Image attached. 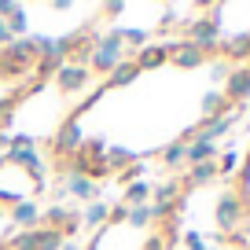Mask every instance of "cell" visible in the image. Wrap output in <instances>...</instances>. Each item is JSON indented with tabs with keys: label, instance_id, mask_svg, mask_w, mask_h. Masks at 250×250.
<instances>
[{
	"label": "cell",
	"instance_id": "6da1fadb",
	"mask_svg": "<svg viewBox=\"0 0 250 250\" xmlns=\"http://www.w3.org/2000/svg\"><path fill=\"white\" fill-rule=\"evenodd\" d=\"M122 52H125L122 30L92 33V66H88V70H96V74H114L118 66H122Z\"/></svg>",
	"mask_w": 250,
	"mask_h": 250
},
{
	"label": "cell",
	"instance_id": "7a4b0ae2",
	"mask_svg": "<svg viewBox=\"0 0 250 250\" xmlns=\"http://www.w3.org/2000/svg\"><path fill=\"white\" fill-rule=\"evenodd\" d=\"M243 217H247V206H243V195L239 191H225L217 203V228L221 232H239L243 228Z\"/></svg>",
	"mask_w": 250,
	"mask_h": 250
},
{
	"label": "cell",
	"instance_id": "3957f363",
	"mask_svg": "<svg viewBox=\"0 0 250 250\" xmlns=\"http://www.w3.org/2000/svg\"><path fill=\"white\" fill-rule=\"evenodd\" d=\"M188 33H191L188 41H191L203 55H206V52H210V55L217 52V44H221V26H217V19H199V22L188 26Z\"/></svg>",
	"mask_w": 250,
	"mask_h": 250
},
{
	"label": "cell",
	"instance_id": "277c9868",
	"mask_svg": "<svg viewBox=\"0 0 250 250\" xmlns=\"http://www.w3.org/2000/svg\"><path fill=\"white\" fill-rule=\"evenodd\" d=\"M0 62H11V66H30V62H37V37H15L8 48H4V55H0Z\"/></svg>",
	"mask_w": 250,
	"mask_h": 250
},
{
	"label": "cell",
	"instance_id": "5b68a950",
	"mask_svg": "<svg viewBox=\"0 0 250 250\" xmlns=\"http://www.w3.org/2000/svg\"><path fill=\"white\" fill-rule=\"evenodd\" d=\"M88 81H92V70L81 66V62H62L59 70H55V85H59L62 92H81Z\"/></svg>",
	"mask_w": 250,
	"mask_h": 250
},
{
	"label": "cell",
	"instance_id": "8992f818",
	"mask_svg": "<svg viewBox=\"0 0 250 250\" xmlns=\"http://www.w3.org/2000/svg\"><path fill=\"white\" fill-rule=\"evenodd\" d=\"M81 144H85V133H81V125L74 122H62V129L55 133V155L59 158H74L81 151Z\"/></svg>",
	"mask_w": 250,
	"mask_h": 250
},
{
	"label": "cell",
	"instance_id": "52a82bcc",
	"mask_svg": "<svg viewBox=\"0 0 250 250\" xmlns=\"http://www.w3.org/2000/svg\"><path fill=\"white\" fill-rule=\"evenodd\" d=\"M166 52H169L173 66H184V70H195V66H203L206 55L199 52L191 41H173V44H166Z\"/></svg>",
	"mask_w": 250,
	"mask_h": 250
},
{
	"label": "cell",
	"instance_id": "ba28073f",
	"mask_svg": "<svg viewBox=\"0 0 250 250\" xmlns=\"http://www.w3.org/2000/svg\"><path fill=\"white\" fill-rule=\"evenodd\" d=\"M225 100L228 103H247L250 100V66H235L232 74H228V81H225Z\"/></svg>",
	"mask_w": 250,
	"mask_h": 250
},
{
	"label": "cell",
	"instance_id": "9c48e42d",
	"mask_svg": "<svg viewBox=\"0 0 250 250\" xmlns=\"http://www.w3.org/2000/svg\"><path fill=\"white\" fill-rule=\"evenodd\" d=\"M66 195L85 199V203H96V195H100V184H96L92 177H85V173H70V177H66Z\"/></svg>",
	"mask_w": 250,
	"mask_h": 250
},
{
	"label": "cell",
	"instance_id": "30bf717a",
	"mask_svg": "<svg viewBox=\"0 0 250 250\" xmlns=\"http://www.w3.org/2000/svg\"><path fill=\"white\" fill-rule=\"evenodd\" d=\"M11 221H15L19 228H37V221H41V206L33 203V199H19L15 210H11Z\"/></svg>",
	"mask_w": 250,
	"mask_h": 250
},
{
	"label": "cell",
	"instance_id": "8fae6325",
	"mask_svg": "<svg viewBox=\"0 0 250 250\" xmlns=\"http://www.w3.org/2000/svg\"><path fill=\"white\" fill-rule=\"evenodd\" d=\"M217 158V144L203 140V136H195V140L188 144V166H199V162H213Z\"/></svg>",
	"mask_w": 250,
	"mask_h": 250
},
{
	"label": "cell",
	"instance_id": "7c38bea8",
	"mask_svg": "<svg viewBox=\"0 0 250 250\" xmlns=\"http://www.w3.org/2000/svg\"><path fill=\"white\" fill-rule=\"evenodd\" d=\"M166 59H169L166 44H147V48H140V55H136V66H140V70H155V66H162Z\"/></svg>",
	"mask_w": 250,
	"mask_h": 250
},
{
	"label": "cell",
	"instance_id": "4fadbf2b",
	"mask_svg": "<svg viewBox=\"0 0 250 250\" xmlns=\"http://www.w3.org/2000/svg\"><path fill=\"white\" fill-rule=\"evenodd\" d=\"M147 195H151V180H129L125 191H122L125 206H144V199H147Z\"/></svg>",
	"mask_w": 250,
	"mask_h": 250
},
{
	"label": "cell",
	"instance_id": "5bb4252c",
	"mask_svg": "<svg viewBox=\"0 0 250 250\" xmlns=\"http://www.w3.org/2000/svg\"><path fill=\"white\" fill-rule=\"evenodd\" d=\"M217 162H199L188 169V184H210V180H217Z\"/></svg>",
	"mask_w": 250,
	"mask_h": 250
},
{
	"label": "cell",
	"instance_id": "9a60e30c",
	"mask_svg": "<svg viewBox=\"0 0 250 250\" xmlns=\"http://www.w3.org/2000/svg\"><path fill=\"white\" fill-rule=\"evenodd\" d=\"M228 129H232V114H225V118H210V122L203 125V140H210V144H217V136H225Z\"/></svg>",
	"mask_w": 250,
	"mask_h": 250
},
{
	"label": "cell",
	"instance_id": "2e32d148",
	"mask_svg": "<svg viewBox=\"0 0 250 250\" xmlns=\"http://www.w3.org/2000/svg\"><path fill=\"white\" fill-rule=\"evenodd\" d=\"M103 221H110V206L107 203H88V210L81 213V225H88V228H96V225H103Z\"/></svg>",
	"mask_w": 250,
	"mask_h": 250
},
{
	"label": "cell",
	"instance_id": "e0dca14e",
	"mask_svg": "<svg viewBox=\"0 0 250 250\" xmlns=\"http://www.w3.org/2000/svg\"><path fill=\"white\" fill-rule=\"evenodd\" d=\"M151 195H155V206H173V199L180 195V180H169V184L151 188Z\"/></svg>",
	"mask_w": 250,
	"mask_h": 250
},
{
	"label": "cell",
	"instance_id": "ac0fdd59",
	"mask_svg": "<svg viewBox=\"0 0 250 250\" xmlns=\"http://www.w3.org/2000/svg\"><path fill=\"white\" fill-rule=\"evenodd\" d=\"M225 52L232 55V59H250V33L228 37V41H225Z\"/></svg>",
	"mask_w": 250,
	"mask_h": 250
},
{
	"label": "cell",
	"instance_id": "d6986e66",
	"mask_svg": "<svg viewBox=\"0 0 250 250\" xmlns=\"http://www.w3.org/2000/svg\"><path fill=\"white\" fill-rule=\"evenodd\" d=\"M203 110H206L210 118H225V114H228V100H225L221 92H206V96H203Z\"/></svg>",
	"mask_w": 250,
	"mask_h": 250
},
{
	"label": "cell",
	"instance_id": "ffe728a7",
	"mask_svg": "<svg viewBox=\"0 0 250 250\" xmlns=\"http://www.w3.org/2000/svg\"><path fill=\"white\" fill-rule=\"evenodd\" d=\"M162 162H166V166H180V162H188V140H173L169 147L162 151Z\"/></svg>",
	"mask_w": 250,
	"mask_h": 250
},
{
	"label": "cell",
	"instance_id": "44dd1931",
	"mask_svg": "<svg viewBox=\"0 0 250 250\" xmlns=\"http://www.w3.org/2000/svg\"><path fill=\"white\" fill-rule=\"evenodd\" d=\"M136 155L133 151H125V147H110L107 151V169H125V166H133Z\"/></svg>",
	"mask_w": 250,
	"mask_h": 250
},
{
	"label": "cell",
	"instance_id": "7402d4cb",
	"mask_svg": "<svg viewBox=\"0 0 250 250\" xmlns=\"http://www.w3.org/2000/svg\"><path fill=\"white\" fill-rule=\"evenodd\" d=\"M136 74H140V66H136V62H122V66L110 74V85H129Z\"/></svg>",
	"mask_w": 250,
	"mask_h": 250
},
{
	"label": "cell",
	"instance_id": "603a6c76",
	"mask_svg": "<svg viewBox=\"0 0 250 250\" xmlns=\"http://www.w3.org/2000/svg\"><path fill=\"white\" fill-rule=\"evenodd\" d=\"M125 221H129L133 228H147L151 225V206H129V217Z\"/></svg>",
	"mask_w": 250,
	"mask_h": 250
},
{
	"label": "cell",
	"instance_id": "cb8c5ba5",
	"mask_svg": "<svg viewBox=\"0 0 250 250\" xmlns=\"http://www.w3.org/2000/svg\"><path fill=\"white\" fill-rule=\"evenodd\" d=\"M8 30H11V37H22V33L30 30V19H26V11H22V8H19L15 15L8 19Z\"/></svg>",
	"mask_w": 250,
	"mask_h": 250
},
{
	"label": "cell",
	"instance_id": "d4e9b609",
	"mask_svg": "<svg viewBox=\"0 0 250 250\" xmlns=\"http://www.w3.org/2000/svg\"><path fill=\"white\" fill-rule=\"evenodd\" d=\"M122 41L133 48H147V30H122Z\"/></svg>",
	"mask_w": 250,
	"mask_h": 250
},
{
	"label": "cell",
	"instance_id": "484cf974",
	"mask_svg": "<svg viewBox=\"0 0 250 250\" xmlns=\"http://www.w3.org/2000/svg\"><path fill=\"white\" fill-rule=\"evenodd\" d=\"M228 74H232V66H228L225 59L210 62V78H213V81H228Z\"/></svg>",
	"mask_w": 250,
	"mask_h": 250
},
{
	"label": "cell",
	"instance_id": "4316f807",
	"mask_svg": "<svg viewBox=\"0 0 250 250\" xmlns=\"http://www.w3.org/2000/svg\"><path fill=\"white\" fill-rule=\"evenodd\" d=\"M235 162H239V155H235V151H225V155H221V162H217V173H232Z\"/></svg>",
	"mask_w": 250,
	"mask_h": 250
},
{
	"label": "cell",
	"instance_id": "83f0119b",
	"mask_svg": "<svg viewBox=\"0 0 250 250\" xmlns=\"http://www.w3.org/2000/svg\"><path fill=\"white\" fill-rule=\"evenodd\" d=\"M184 243H188V250H213V247H206V243H203V235H199V232H188Z\"/></svg>",
	"mask_w": 250,
	"mask_h": 250
},
{
	"label": "cell",
	"instance_id": "f1b7e54d",
	"mask_svg": "<svg viewBox=\"0 0 250 250\" xmlns=\"http://www.w3.org/2000/svg\"><path fill=\"white\" fill-rule=\"evenodd\" d=\"M15 11H19V0H0V19H4V22H8Z\"/></svg>",
	"mask_w": 250,
	"mask_h": 250
},
{
	"label": "cell",
	"instance_id": "f546056e",
	"mask_svg": "<svg viewBox=\"0 0 250 250\" xmlns=\"http://www.w3.org/2000/svg\"><path fill=\"white\" fill-rule=\"evenodd\" d=\"M11 41H15V37H11V30H8V22H4V19H0V48H8V44H11Z\"/></svg>",
	"mask_w": 250,
	"mask_h": 250
},
{
	"label": "cell",
	"instance_id": "4dcf8cb0",
	"mask_svg": "<svg viewBox=\"0 0 250 250\" xmlns=\"http://www.w3.org/2000/svg\"><path fill=\"white\" fill-rule=\"evenodd\" d=\"M144 250H166V243H162V235H151L147 243H144Z\"/></svg>",
	"mask_w": 250,
	"mask_h": 250
},
{
	"label": "cell",
	"instance_id": "1f68e13d",
	"mask_svg": "<svg viewBox=\"0 0 250 250\" xmlns=\"http://www.w3.org/2000/svg\"><path fill=\"white\" fill-rule=\"evenodd\" d=\"M122 8H125V0H107V11H110V15H118Z\"/></svg>",
	"mask_w": 250,
	"mask_h": 250
},
{
	"label": "cell",
	"instance_id": "d6a6232c",
	"mask_svg": "<svg viewBox=\"0 0 250 250\" xmlns=\"http://www.w3.org/2000/svg\"><path fill=\"white\" fill-rule=\"evenodd\" d=\"M59 250H81V247H78V243H66V239H62V247H59Z\"/></svg>",
	"mask_w": 250,
	"mask_h": 250
},
{
	"label": "cell",
	"instance_id": "836d02e7",
	"mask_svg": "<svg viewBox=\"0 0 250 250\" xmlns=\"http://www.w3.org/2000/svg\"><path fill=\"white\" fill-rule=\"evenodd\" d=\"M96 247H100V243H96V239H92V243H88V247H85V250H96Z\"/></svg>",
	"mask_w": 250,
	"mask_h": 250
},
{
	"label": "cell",
	"instance_id": "e575fe53",
	"mask_svg": "<svg viewBox=\"0 0 250 250\" xmlns=\"http://www.w3.org/2000/svg\"><path fill=\"white\" fill-rule=\"evenodd\" d=\"M243 206H250V195H243Z\"/></svg>",
	"mask_w": 250,
	"mask_h": 250
},
{
	"label": "cell",
	"instance_id": "d590c367",
	"mask_svg": "<svg viewBox=\"0 0 250 250\" xmlns=\"http://www.w3.org/2000/svg\"><path fill=\"white\" fill-rule=\"evenodd\" d=\"M0 221H4V206H0Z\"/></svg>",
	"mask_w": 250,
	"mask_h": 250
}]
</instances>
